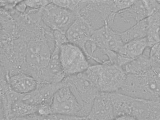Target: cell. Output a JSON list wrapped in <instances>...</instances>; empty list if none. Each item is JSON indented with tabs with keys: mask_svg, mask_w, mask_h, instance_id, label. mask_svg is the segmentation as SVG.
<instances>
[{
	"mask_svg": "<svg viewBox=\"0 0 160 120\" xmlns=\"http://www.w3.org/2000/svg\"><path fill=\"white\" fill-rule=\"evenodd\" d=\"M42 33L36 35L29 31L28 38L27 36L24 41V72L36 79L46 71L53 50L50 42L54 40L52 38Z\"/></svg>",
	"mask_w": 160,
	"mask_h": 120,
	"instance_id": "6da1fadb",
	"label": "cell"
},
{
	"mask_svg": "<svg viewBox=\"0 0 160 120\" xmlns=\"http://www.w3.org/2000/svg\"><path fill=\"white\" fill-rule=\"evenodd\" d=\"M118 92L147 101H159L160 84L151 69L143 74H126L124 83Z\"/></svg>",
	"mask_w": 160,
	"mask_h": 120,
	"instance_id": "7a4b0ae2",
	"label": "cell"
},
{
	"mask_svg": "<svg viewBox=\"0 0 160 120\" xmlns=\"http://www.w3.org/2000/svg\"><path fill=\"white\" fill-rule=\"evenodd\" d=\"M62 82L70 89L81 108L82 117H87L94 101L100 92L96 87L81 73L67 76Z\"/></svg>",
	"mask_w": 160,
	"mask_h": 120,
	"instance_id": "3957f363",
	"label": "cell"
},
{
	"mask_svg": "<svg viewBox=\"0 0 160 120\" xmlns=\"http://www.w3.org/2000/svg\"><path fill=\"white\" fill-rule=\"evenodd\" d=\"M41 19L44 24L52 31L64 34L78 17L71 11L60 7L52 2L40 10Z\"/></svg>",
	"mask_w": 160,
	"mask_h": 120,
	"instance_id": "277c9868",
	"label": "cell"
},
{
	"mask_svg": "<svg viewBox=\"0 0 160 120\" xmlns=\"http://www.w3.org/2000/svg\"><path fill=\"white\" fill-rule=\"evenodd\" d=\"M59 55L63 70L67 76L82 73L90 65L83 51L69 42L59 47Z\"/></svg>",
	"mask_w": 160,
	"mask_h": 120,
	"instance_id": "5b68a950",
	"label": "cell"
},
{
	"mask_svg": "<svg viewBox=\"0 0 160 120\" xmlns=\"http://www.w3.org/2000/svg\"><path fill=\"white\" fill-rule=\"evenodd\" d=\"M126 76L122 67L106 61L100 64L97 88L100 92H118L122 87Z\"/></svg>",
	"mask_w": 160,
	"mask_h": 120,
	"instance_id": "8992f818",
	"label": "cell"
},
{
	"mask_svg": "<svg viewBox=\"0 0 160 120\" xmlns=\"http://www.w3.org/2000/svg\"><path fill=\"white\" fill-rule=\"evenodd\" d=\"M52 113L82 117L80 106L75 96L67 86L58 89L50 103Z\"/></svg>",
	"mask_w": 160,
	"mask_h": 120,
	"instance_id": "52a82bcc",
	"label": "cell"
},
{
	"mask_svg": "<svg viewBox=\"0 0 160 120\" xmlns=\"http://www.w3.org/2000/svg\"><path fill=\"white\" fill-rule=\"evenodd\" d=\"M94 30L85 21L78 16L65 33L68 42L80 48L88 60L90 59L91 56L87 51L86 46L88 43Z\"/></svg>",
	"mask_w": 160,
	"mask_h": 120,
	"instance_id": "ba28073f",
	"label": "cell"
},
{
	"mask_svg": "<svg viewBox=\"0 0 160 120\" xmlns=\"http://www.w3.org/2000/svg\"><path fill=\"white\" fill-rule=\"evenodd\" d=\"M63 86L62 82L58 83H38L36 88L32 91L28 93L21 94L20 100L36 106L50 104L55 92Z\"/></svg>",
	"mask_w": 160,
	"mask_h": 120,
	"instance_id": "9c48e42d",
	"label": "cell"
},
{
	"mask_svg": "<svg viewBox=\"0 0 160 120\" xmlns=\"http://www.w3.org/2000/svg\"><path fill=\"white\" fill-rule=\"evenodd\" d=\"M111 93L99 92L87 117L92 120H113L115 117Z\"/></svg>",
	"mask_w": 160,
	"mask_h": 120,
	"instance_id": "30bf717a",
	"label": "cell"
},
{
	"mask_svg": "<svg viewBox=\"0 0 160 120\" xmlns=\"http://www.w3.org/2000/svg\"><path fill=\"white\" fill-rule=\"evenodd\" d=\"M6 78L11 89L20 94L30 92L35 89L38 84L37 82L33 77L22 72Z\"/></svg>",
	"mask_w": 160,
	"mask_h": 120,
	"instance_id": "8fae6325",
	"label": "cell"
},
{
	"mask_svg": "<svg viewBox=\"0 0 160 120\" xmlns=\"http://www.w3.org/2000/svg\"><path fill=\"white\" fill-rule=\"evenodd\" d=\"M78 16L85 21L94 30L101 28L106 23L105 18L96 7L93 0H88Z\"/></svg>",
	"mask_w": 160,
	"mask_h": 120,
	"instance_id": "7c38bea8",
	"label": "cell"
},
{
	"mask_svg": "<svg viewBox=\"0 0 160 120\" xmlns=\"http://www.w3.org/2000/svg\"><path fill=\"white\" fill-rule=\"evenodd\" d=\"M50 83H58L67 76L61 64L59 55V47L55 45L47 68Z\"/></svg>",
	"mask_w": 160,
	"mask_h": 120,
	"instance_id": "4fadbf2b",
	"label": "cell"
},
{
	"mask_svg": "<svg viewBox=\"0 0 160 120\" xmlns=\"http://www.w3.org/2000/svg\"><path fill=\"white\" fill-rule=\"evenodd\" d=\"M150 48H147L144 53L133 59L122 67L126 74L141 75L146 73L152 68L149 57Z\"/></svg>",
	"mask_w": 160,
	"mask_h": 120,
	"instance_id": "5bb4252c",
	"label": "cell"
},
{
	"mask_svg": "<svg viewBox=\"0 0 160 120\" xmlns=\"http://www.w3.org/2000/svg\"><path fill=\"white\" fill-rule=\"evenodd\" d=\"M148 48V42L145 37L124 44L118 53L133 59L142 55Z\"/></svg>",
	"mask_w": 160,
	"mask_h": 120,
	"instance_id": "9a60e30c",
	"label": "cell"
},
{
	"mask_svg": "<svg viewBox=\"0 0 160 120\" xmlns=\"http://www.w3.org/2000/svg\"><path fill=\"white\" fill-rule=\"evenodd\" d=\"M147 18L138 22L126 30L120 33L124 44L133 40L146 37L148 27Z\"/></svg>",
	"mask_w": 160,
	"mask_h": 120,
	"instance_id": "2e32d148",
	"label": "cell"
},
{
	"mask_svg": "<svg viewBox=\"0 0 160 120\" xmlns=\"http://www.w3.org/2000/svg\"><path fill=\"white\" fill-rule=\"evenodd\" d=\"M147 18L148 27L146 38L148 47L151 48L160 42V12Z\"/></svg>",
	"mask_w": 160,
	"mask_h": 120,
	"instance_id": "e0dca14e",
	"label": "cell"
},
{
	"mask_svg": "<svg viewBox=\"0 0 160 120\" xmlns=\"http://www.w3.org/2000/svg\"><path fill=\"white\" fill-rule=\"evenodd\" d=\"M38 106L26 103L20 99L14 102L11 108L12 119L38 113Z\"/></svg>",
	"mask_w": 160,
	"mask_h": 120,
	"instance_id": "ac0fdd59",
	"label": "cell"
},
{
	"mask_svg": "<svg viewBox=\"0 0 160 120\" xmlns=\"http://www.w3.org/2000/svg\"><path fill=\"white\" fill-rule=\"evenodd\" d=\"M52 2L57 6L75 12L78 15L86 5V0H54Z\"/></svg>",
	"mask_w": 160,
	"mask_h": 120,
	"instance_id": "d6986e66",
	"label": "cell"
},
{
	"mask_svg": "<svg viewBox=\"0 0 160 120\" xmlns=\"http://www.w3.org/2000/svg\"><path fill=\"white\" fill-rule=\"evenodd\" d=\"M39 115V120H86L87 119V117L58 113H51L46 115Z\"/></svg>",
	"mask_w": 160,
	"mask_h": 120,
	"instance_id": "ffe728a7",
	"label": "cell"
},
{
	"mask_svg": "<svg viewBox=\"0 0 160 120\" xmlns=\"http://www.w3.org/2000/svg\"><path fill=\"white\" fill-rule=\"evenodd\" d=\"M148 17L160 12V3L158 1L142 0Z\"/></svg>",
	"mask_w": 160,
	"mask_h": 120,
	"instance_id": "44dd1931",
	"label": "cell"
},
{
	"mask_svg": "<svg viewBox=\"0 0 160 120\" xmlns=\"http://www.w3.org/2000/svg\"><path fill=\"white\" fill-rule=\"evenodd\" d=\"M149 120H160V102L158 101H149Z\"/></svg>",
	"mask_w": 160,
	"mask_h": 120,
	"instance_id": "7402d4cb",
	"label": "cell"
},
{
	"mask_svg": "<svg viewBox=\"0 0 160 120\" xmlns=\"http://www.w3.org/2000/svg\"><path fill=\"white\" fill-rule=\"evenodd\" d=\"M25 2L28 8L33 10H39L51 3L52 1L27 0Z\"/></svg>",
	"mask_w": 160,
	"mask_h": 120,
	"instance_id": "603a6c76",
	"label": "cell"
},
{
	"mask_svg": "<svg viewBox=\"0 0 160 120\" xmlns=\"http://www.w3.org/2000/svg\"><path fill=\"white\" fill-rule=\"evenodd\" d=\"M53 34L54 40L55 45L60 47L62 45L68 42L65 34L59 31H53Z\"/></svg>",
	"mask_w": 160,
	"mask_h": 120,
	"instance_id": "cb8c5ba5",
	"label": "cell"
},
{
	"mask_svg": "<svg viewBox=\"0 0 160 120\" xmlns=\"http://www.w3.org/2000/svg\"><path fill=\"white\" fill-rule=\"evenodd\" d=\"M27 8L25 1H20L16 5L14 9L19 13L24 14L26 12Z\"/></svg>",
	"mask_w": 160,
	"mask_h": 120,
	"instance_id": "d4e9b609",
	"label": "cell"
},
{
	"mask_svg": "<svg viewBox=\"0 0 160 120\" xmlns=\"http://www.w3.org/2000/svg\"><path fill=\"white\" fill-rule=\"evenodd\" d=\"M158 52L156 55L150 58L152 67L160 66V42L159 43Z\"/></svg>",
	"mask_w": 160,
	"mask_h": 120,
	"instance_id": "484cf974",
	"label": "cell"
},
{
	"mask_svg": "<svg viewBox=\"0 0 160 120\" xmlns=\"http://www.w3.org/2000/svg\"><path fill=\"white\" fill-rule=\"evenodd\" d=\"M113 120H137L134 117L129 115H122L116 117Z\"/></svg>",
	"mask_w": 160,
	"mask_h": 120,
	"instance_id": "4316f807",
	"label": "cell"
},
{
	"mask_svg": "<svg viewBox=\"0 0 160 120\" xmlns=\"http://www.w3.org/2000/svg\"><path fill=\"white\" fill-rule=\"evenodd\" d=\"M12 120H35L32 114L26 116L17 117L15 118Z\"/></svg>",
	"mask_w": 160,
	"mask_h": 120,
	"instance_id": "83f0119b",
	"label": "cell"
},
{
	"mask_svg": "<svg viewBox=\"0 0 160 120\" xmlns=\"http://www.w3.org/2000/svg\"><path fill=\"white\" fill-rule=\"evenodd\" d=\"M159 101L160 102V94L159 95Z\"/></svg>",
	"mask_w": 160,
	"mask_h": 120,
	"instance_id": "f1b7e54d",
	"label": "cell"
},
{
	"mask_svg": "<svg viewBox=\"0 0 160 120\" xmlns=\"http://www.w3.org/2000/svg\"><path fill=\"white\" fill-rule=\"evenodd\" d=\"M158 2L160 3V0L158 1Z\"/></svg>",
	"mask_w": 160,
	"mask_h": 120,
	"instance_id": "f546056e",
	"label": "cell"
}]
</instances>
